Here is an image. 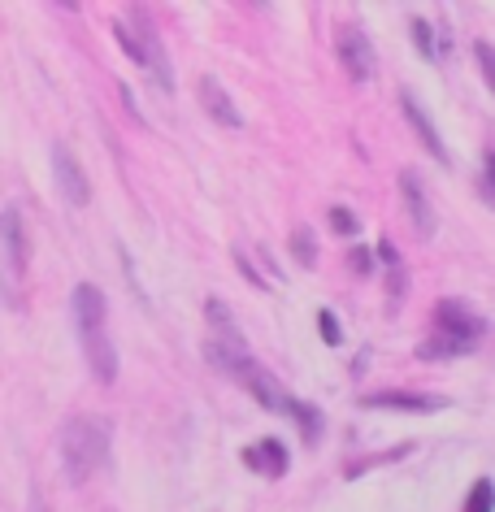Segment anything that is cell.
I'll use <instances>...</instances> for the list:
<instances>
[{
	"mask_svg": "<svg viewBox=\"0 0 495 512\" xmlns=\"http://www.w3.org/2000/svg\"><path fill=\"white\" fill-rule=\"evenodd\" d=\"M109 421L105 417H74L66 421V430H61V465H66L70 482H83L92 478V473L109 460Z\"/></svg>",
	"mask_w": 495,
	"mask_h": 512,
	"instance_id": "obj_1",
	"label": "cell"
},
{
	"mask_svg": "<svg viewBox=\"0 0 495 512\" xmlns=\"http://www.w3.org/2000/svg\"><path fill=\"white\" fill-rule=\"evenodd\" d=\"M335 44H339V61H344V70H348L352 83H370L378 74L374 44H370V35H365L361 27H352V22H348V27H339Z\"/></svg>",
	"mask_w": 495,
	"mask_h": 512,
	"instance_id": "obj_2",
	"label": "cell"
},
{
	"mask_svg": "<svg viewBox=\"0 0 495 512\" xmlns=\"http://www.w3.org/2000/svg\"><path fill=\"white\" fill-rule=\"evenodd\" d=\"M53 178H57V191L66 196V204H87L92 200V183H87L83 165L74 161V152L66 144H53Z\"/></svg>",
	"mask_w": 495,
	"mask_h": 512,
	"instance_id": "obj_3",
	"label": "cell"
},
{
	"mask_svg": "<svg viewBox=\"0 0 495 512\" xmlns=\"http://www.w3.org/2000/svg\"><path fill=\"white\" fill-rule=\"evenodd\" d=\"M235 378L244 382V387H248L252 395H257V400H261V408H270V413H287L291 395H287L283 387H278V382H274L270 374H265V369H261L257 361H252V356H248V361L235 369Z\"/></svg>",
	"mask_w": 495,
	"mask_h": 512,
	"instance_id": "obj_4",
	"label": "cell"
},
{
	"mask_svg": "<svg viewBox=\"0 0 495 512\" xmlns=\"http://www.w3.org/2000/svg\"><path fill=\"white\" fill-rule=\"evenodd\" d=\"M79 339H83V352H87V365H92V374H96L100 382H113V378H118V352H113L105 326H83Z\"/></svg>",
	"mask_w": 495,
	"mask_h": 512,
	"instance_id": "obj_5",
	"label": "cell"
},
{
	"mask_svg": "<svg viewBox=\"0 0 495 512\" xmlns=\"http://www.w3.org/2000/svg\"><path fill=\"white\" fill-rule=\"evenodd\" d=\"M435 317H439V335H448V339L469 343V339L482 335V317L474 309H465L461 300H443L435 309Z\"/></svg>",
	"mask_w": 495,
	"mask_h": 512,
	"instance_id": "obj_6",
	"label": "cell"
},
{
	"mask_svg": "<svg viewBox=\"0 0 495 512\" xmlns=\"http://www.w3.org/2000/svg\"><path fill=\"white\" fill-rule=\"evenodd\" d=\"M0 248H5V261L14 270H27L31 261V239H27V226H22V213L18 209H5L0 213Z\"/></svg>",
	"mask_w": 495,
	"mask_h": 512,
	"instance_id": "obj_7",
	"label": "cell"
},
{
	"mask_svg": "<svg viewBox=\"0 0 495 512\" xmlns=\"http://www.w3.org/2000/svg\"><path fill=\"white\" fill-rule=\"evenodd\" d=\"M200 105H205V113L213 122H222V126H231V131H239L244 126V113L235 109V100H231V92L218 83V79H200Z\"/></svg>",
	"mask_w": 495,
	"mask_h": 512,
	"instance_id": "obj_8",
	"label": "cell"
},
{
	"mask_svg": "<svg viewBox=\"0 0 495 512\" xmlns=\"http://www.w3.org/2000/svg\"><path fill=\"white\" fill-rule=\"evenodd\" d=\"M400 187H404V204H409V217H413V230L417 235H435V209H430L426 191H422V178H417L413 170L400 174Z\"/></svg>",
	"mask_w": 495,
	"mask_h": 512,
	"instance_id": "obj_9",
	"label": "cell"
},
{
	"mask_svg": "<svg viewBox=\"0 0 495 512\" xmlns=\"http://www.w3.org/2000/svg\"><path fill=\"white\" fill-rule=\"evenodd\" d=\"M400 105H404V118H409V126L417 131V139H422V144L430 148V157H435L439 165H448V161H452V157H448V144H443V139H439L435 122L426 118V109L413 100V92H404V96H400Z\"/></svg>",
	"mask_w": 495,
	"mask_h": 512,
	"instance_id": "obj_10",
	"label": "cell"
},
{
	"mask_svg": "<svg viewBox=\"0 0 495 512\" xmlns=\"http://www.w3.org/2000/svg\"><path fill=\"white\" fill-rule=\"evenodd\" d=\"M361 404H370V408H404V413H435V408H443V400H435V395H413V391H378V395H365Z\"/></svg>",
	"mask_w": 495,
	"mask_h": 512,
	"instance_id": "obj_11",
	"label": "cell"
},
{
	"mask_svg": "<svg viewBox=\"0 0 495 512\" xmlns=\"http://www.w3.org/2000/svg\"><path fill=\"white\" fill-rule=\"evenodd\" d=\"M74 317H79V330L83 326H105V291H100L96 283L74 287Z\"/></svg>",
	"mask_w": 495,
	"mask_h": 512,
	"instance_id": "obj_12",
	"label": "cell"
},
{
	"mask_svg": "<svg viewBox=\"0 0 495 512\" xmlns=\"http://www.w3.org/2000/svg\"><path fill=\"white\" fill-rule=\"evenodd\" d=\"M244 460L252 469H261V473H270V478H278V473L287 469V447L278 443V439H261L257 447H248Z\"/></svg>",
	"mask_w": 495,
	"mask_h": 512,
	"instance_id": "obj_13",
	"label": "cell"
},
{
	"mask_svg": "<svg viewBox=\"0 0 495 512\" xmlns=\"http://www.w3.org/2000/svg\"><path fill=\"white\" fill-rule=\"evenodd\" d=\"M205 317H209V326H213V335H222V343H231V348H244V339H239V322H235V313L226 309V304L213 296L205 304Z\"/></svg>",
	"mask_w": 495,
	"mask_h": 512,
	"instance_id": "obj_14",
	"label": "cell"
},
{
	"mask_svg": "<svg viewBox=\"0 0 495 512\" xmlns=\"http://www.w3.org/2000/svg\"><path fill=\"white\" fill-rule=\"evenodd\" d=\"M469 348V343L461 339H448V335H435V339H426V343H417V356L422 361H448V356H461Z\"/></svg>",
	"mask_w": 495,
	"mask_h": 512,
	"instance_id": "obj_15",
	"label": "cell"
},
{
	"mask_svg": "<svg viewBox=\"0 0 495 512\" xmlns=\"http://www.w3.org/2000/svg\"><path fill=\"white\" fill-rule=\"evenodd\" d=\"M287 413L291 417H300V426H304V439H317V430H322V417H317V408H309V404H300V400H291L287 404Z\"/></svg>",
	"mask_w": 495,
	"mask_h": 512,
	"instance_id": "obj_16",
	"label": "cell"
},
{
	"mask_svg": "<svg viewBox=\"0 0 495 512\" xmlns=\"http://www.w3.org/2000/svg\"><path fill=\"white\" fill-rule=\"evenodd\" d=\"M461 512H491V482H487V478L474 482V491H469V499H465Z\"/></svg>",
	"mask_w": 495,
	"mask_h": 512,
	"instance_id": "obj_17",
	"label": "cell"
},
{
	"mask_svg": "<svg viewBox=\"0 0 495 512\" xmlns=\"http://www.w3.org/2000/svg\"><path fill=\"white\" fill-rule=\"evenodd\" d=\"M317 330H322V339L330 343V348H335V343L344 339V330H339V317H335V313H326V309L317 313Z\"/></svg>",
	"mask_w": 495,
	"mask_h": 512,
	"instance_id": "obj_18",
	"label": "cell"
},
{
	"mask_svg": "<svg viewBox=\"0 0 495 512\" xmlns=\"http://www.w3.org/2000/svg\"><path fill=\"white\" fill-rule=\"evenodd\" d=\"M413 40H417V48H422L426 57H435V31H430L426 18H413Z\"/></svg>",
	"mask_w": 495,
	"mask_h": 512,
	"instance_id": "obj_19",
	"label": "cell"
},
{
	"mask_svg": "<svg viewBox=\"0 0 495 512\" xmlns=\"http://www.w3.org/2000/svg\"><path fill=\"white\" fill-rule=\"evenodd\" d=\"M330 222H335V230H339V235H357V230H361V222H357V217H352L348 209H339V204H335V209H330Z\"/></svg>",
	"mask_w": 495,
	"mask_h": 512,
	"instance_id": "obj_20",
	"label": "cell"
},
{
	"mask_svg": "<svg viewBox=\"0 0 495 512\" xmlns=\"http://www.w3.org/2000/svg\"><path fill=\"white\" fill-rule=\"evenodd\" d=\"M291 243H296V252H300V265H313V256H317V252H313V235H309V230L300 226L296 235H291Z\"/></svg>",
	"mask_w": 495,
	"mask_h": 512,
	"instance_id": "obj_21",
	"label": "cell"
},
{
	"mask_svg": "<svg viewBox=\"0 0 495 512\" xmlns=\"http://www.w3.org/2000/svg\"><path fill=\"white\" fill-rule=\"evenodd\" d=\"M348 265H352L357 274H370V270H374V256L365 252V248H352V252H348Z\"/></svg>",
	"mask_w": 495,
	"mask_h": 512,
	"instance_id": "obj_22",
	"label": "cell"
},
{
	"mask_svg": "<svg viewBox=\"0 0 495 512\" xmlns=\"http://www.w3.org/2000/svg\"><path fill=\"white\" fill-rule=\"evenodd\" d=\"M235 265H239V274H244V278H248V283H257V287H265V283H261V274H257V270H252V261H248V256H244V252H235Z\"/></svg>",
	"mask_w": 495,
	"mask_h": 512,
	"instance_id": "obj_23",
	"label": "cell"
},
{
	"mask_svg": "<svg viewBox=\"0 0 495 512\" xmlns=\"http://www.w3.org/2000/svg\"><path fill=\"white\" fill-rule=\"evenodd\" d=\"M474 53H478V66H482V74H487V79H491V74H495V70H491V48H487V44H474Z\"/></svg>",
	"mask_w": 495,
	"mask_h": 512,
	"instance_id": "obj_24",
	"label": "cell"
},
{
	"mask_svg": "<svg viewBox=\"0 0 495 512\" xmlns=\"http://www.w3.org/2000/svg\"><path fill=\"white\" fill-rule=\"evenodd\" d=\"M378 256H383V261H387V265H396V261H400V252H396V248H391V243H387V239H383V243H378Z\"/></svg>",
	"mask_w": 495,
	"mask_h": 512,
	"instance_id": "obj_25",
	"label": "cell"
}]
</instances>
